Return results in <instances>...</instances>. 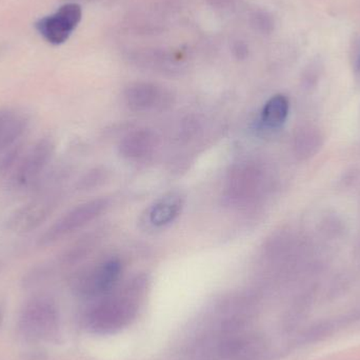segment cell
<instances>
[{"instance_id": "6da1fadb", "label": "cell", "mask_w": 360, "mask_h": 360, "mask_svg": "<svg viewBox=\"0 0 360 360\" xmlns=\"http://www.w3.org/2000/svg\"><path fill=\"white\" fill-rule=\"evenodd\" d=\"M145 291V279H133L120 293L103 298L91 309L86 327L96 334L115 333L124 329L136 317Z\"/></svg>"}, {"instance_id": "7a4b0ae2", "label": "cell", "mask_w": 360, "mask_h": 360, "mask_svg": "<svg viewBox=\"0 0 360 360\" xmlns=\"http://www.w3.org/2000/svg\"><path fill=\"white\" fill-rule=\"evenodd\" d=\"M109 205L110 201L108 198L92 199L80 203L58 218L44 234L40 235L38 245L44 248L54 245L57 241L77 232L103 215Z\"/></svg>"}, {"instance_id": "3957f363", "label": "cell", "mask_w": 360, "mask_h": 360, "mask_svg": "<svg viewBox=\"0 0 360 360\" xmlns=\"http://www.w3.org/2000/svg\"><path fill=\"white\" fill-rule=\"evenodd\" d=\"M19 328L27 340H50L58 328L54 302L46 297L34 298L23 310Z\"/></svg>"}, {"instance_id": "277c9868", "label": "cell", "mask_w": 360, "mask_h": 360, "mask_svg": "<svg viewBox=\"0 0 360 360\" xmlns=\"http://www.w3.org/2000/svg\"><path fill=\"white\" fill-rule=\"evenodd\" d=\"M55 145L52 139L38 141L19 162L18 168L13 176V184L18 188H27L41 177L46 170L53 156Z\"/></svg>"}, {"instance_id": "5b68a950", "label": "cell", "mask_w": 360, "mask_h": 360, "mask_svg": "<svg viewBox=\"0 0 360 360\" xmlns=\"http://www.w3.org/2000/svg\"><path fill=\"white\" fill-rule=\"evenodd\" d=\"M59 203L57 194H44L17 209L8 220L13 232L29 233L41 226Z\"/></svg>"}, {"instance_id": "8992f818", "label": "cell", "mask_w": 360, "mask_h": 360, "mask_svg": "<svg viewBox=\"0 0 360 360\" xmlns=\"http://www.w3.org/2000/svg\"><path fill=\"white\" fill-rule=\"evenodd\" d=\"M122 273V262L118 258H108L80 277L78 289L80 293L88 297L105 295L115 287Z\"/></svg>"}, {"instance_id": "52a82bcc", "label": "cell", "mask_w": 360, "mask_h": 360, "mask_svg": "<svg viewBox=\"0 0 360 360\" xmlns=\"http://www.w3.org/2000/svg\"><path fill=\"white\" fill-rule=\"evenodd\" d=\"M262 172L252 162L237 165L226 179V197L235 205H247L258 194Z\"/></svg>"}, {"instance_id": "ba28073f", "label": "cell", "mask_w": 360, "mask_h": 360, "mask_svg": "<svg viewBox=\"0 0 360 360\" xmlns=\"http://www.w3.org/2000/svg\"><path fill=\"white\" fill-rule=\"evenodd\" d=\"M124 103L136 113L160 112L170 107L171 95L162 86L148 82L131 84L124 94Z\"/></svg>"}, {"instance_id": "9c48e42d", "label": "cell", "mask_w": 360, "mask_h": 360, "mask_svg": "<svg viewBox=\"0 0 360 360\" xmlns=\"http://www.w3.org/2000/svg\"><path fill=\"white\" fill-rule=\"evenodd\" d=\"M82 8L78 4H65L55 14L38 21L36 27L49 42L60 44L77 27L82 20Z\"/></svg>"}, {"instance_id": "30bf717a", "label": "cell", "mask_w": 360, "mask_h": 360, "mask_svg": "<svg viewBox=\"0 0 360 360\" xmlns=\"http://www.w3.org/2000/svg\"><path fill=\"white\" fill-rule=\"evenodd\" d=\"M160 146V137L150 129H136L122 137L118 152L124 160L141 162L151 158Z\"/></svg>"}, {"instance_id": "8fae6325", "label": "cell", "mask_w": 360, "mask_h": 360, "mask_svg": "<svg viewBox=\"0 0 360 360\" xmlns=\"http://www.w3.org/2000/svg\"><path fill=\"white\" fill-rule=\"evenodd\" d=\"M184 205V197L179 192H171L158 199L147 211L150 226L165 228L179 218Z\"/></svg>"}, {"instance_id": "7c38bea8", "label": "cell", "mask_w": 360, "mask_h": 360, "mask_svg": "<svg viewBox=\"0 0 360 360\" xmlns=\"http://www.w3.org/2000/svg\"><path fill=\"white\" fill-rule=\"evenodd\" d=\"M27 118L12 109H0V154L14 147L27 130Z\"/></svg>"}, {"instance_id": "4fadbf2b", "label": "cell", "mask_w": 360, "mask_h": 360, "mask_svg": "<svg viewBox=\"0 0 360 360\" xmlns=\"http://www.w3.org/2000/svg\"><path fill=\"white\" fill-rule=\"evenodd\" d=\"M289 110V99L285 95L278 94L271 97L262 109V124L270 130L281 128L287 120Z\"/></svg>"}, {"instance_id": "5bb4252c", "label": "cell", "mask_w": 360, "mask_h": 360, "mask_svg": "<svg viewBox=\"0 0 360 360\" xmlns=\"http://www.w3.org/2000/svg\"><path fill=\"white\" fill-rule=\"evenodd\" d=\"M264 352V342L260 338L245 333L235 342L226 360H262Z\"/></svg>"}, {"instance_id": "9a60e30c", "label": "cell", "mask_w": 360, "mask_h": 360, "mask_svg": "<svg viewBox=\"0 0 360 360\" xmlns=\"http://www.w3.org/2000/svg\"><path fill=\"white\" fill-rule=\"evenodd\" d=\"M105 179V172L103 170H95L91 171L90 173L86 175L82 180H80L78 186L80 190H91L94 186H98L99 184Z\"/></svg>"}, {"instance_id": "2e32d148", "label": "cell", "mask_w": 360, "mask_h": 360, "mask_svg": "<svg viewBox=\"0 0 360 360\" xmlns=\"http://www.w3.org/2000/svg\"><path fill=\"white\" fill-rule=\"evenodd\" d=\"M1 319H2V311H1V308H0V323H1Z\"/></svg>"}, {"instance_id": "e0dca14e", "label": "cell", "mask_w": 360, "mask_h": 360, "mask_svg": "<svg viewBox=\"0 0 360 360\" xmlns=\"http://www.w3.org/2000/svg\"><path fill=\"white\" fill-rule=\"evenodd\" d=\"M359 68L360 69V59H359Z\"/></svg>"}]
</instances>
